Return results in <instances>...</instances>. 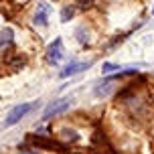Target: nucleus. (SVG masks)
<instances>
[{
    "instance_id": "f257e3e1",
    "label": "nucleus",
    "mask_w": 154,
    "mask_h": 154,
    "mask_svg": "<svg viewBox=\"0 0 154 154\" xmlns=\"http://www.w3.org/2000/svg\"><path fill=\"white\" fill-rule=\"evenodd\" d=\"M71 101H73L71 97H61V100H55L53 103H49V106H47V109L43 112V116H41V120H43V122H49L51 118H55V116L65 114V112L69 109Z\"/></svg>"
},
{
    "instance_id": "f03ea898",
    "label": "nucleus",
    "mask_w": 154,
    "mask_h": 154,
    "mask_svg": "<svg viewBox=\"0 0 154 154\" xmlns=\"http://www.w3.org/2000/svg\"><path fill=\"white\" fill-rule=\"evenodd\" d=\"M32 109V103H20V106H16V108H12L10 112H8L6 120H4V126H14L16 122H20L24 116L29 114Z\"/></svg>"
},
{
    "instance_id": "7ed1b4c3",
    "label": "nucleus",
    "mask_w": 154,
    "mask_h": 154,
    "mask_svg": "<svg viewBox=\"0 0 154 154\" xmlns=\"http://www.w3.org/2000/svg\"><path fill=\"white\" fill-rule=\"evenodd\" d=\"M31 142L37 148H45V150H55V152H61V154H69L67 152V146H63V144L55 142V140H47V138H41V136H31Z\"/></svg>"
},
{
    "instance_id": "20e7f679",
    "label": "nucleus",
    "mask_w": 154,
    "mask_h": 154,
    "mask_svg": "<svg viewBox=\"0 0 154 154\" xmlns=\"http://www.w3.org/2000/svg\"><path fill=\"white\" fill-rule=\"evenodd\" d=\"M45 59H47V63H51V65H57V63L63 59V41L61 38H55L53 43L49 45Z\"/></svg>"
},
{
    "instance_id": "39448f33",
    "label": "nucleus",
    "mask_w": 154,
    "mask_h": 154,
    "mask_svg": "<svg viewBox=\"0 0 154 154\" xmlns=\"http://www.w3.org/2000/svg\"><path fill=\"white\" fill-rule=\"evenodd\" d=\"M91 67V61H81V63H69L65 69L59 73V75L65 79V77H71V75H77V73H81V71H87Z\"/></svg>"
},
{
    "instance_id": "423d86ee",
    "label": "nucleus",
    "mask_w": 154,
    "mask_h": 154,
    "mask_svg": "<svg viewBox=\"0 0 154 154\" xmlns=\"http://www.w3.org/2000/svg\"><path fill=\"white\" fill-rule=\"evenodd\" d=\"M49 10H51V8H49V4H47V2H41V4H38V8H37V12H35V18H32V23L35 24H38V26H47V24H49Z\"/></svg>"
},
{
    "instance_id": "0eeeda50",
    "label": "nucleus",
    "mask_w": 154,
    "mask_h": 154,
    "mask_svg": "<svg viewBox=\"0 0 154 154\" xmlns=\"http://www.w3.org/2000/svg\"><path fill=\"white\" fill-rule=\"evenodd\" d=\"M24 63H26V57L16 53V55H12V57L6 61V65H8V69H10V71H18V69H23V67H24Z\"/></svg>"
},
{
    "instance_id": "6e6552de",
    "label": "nucleus",
    "mask_w": 154,
    "mask_h": 154,
    "mask_svg": "<svg viewBox=\"0 0 154 154\" xmlns=\"http://www.w3.org/2000/svg\"><path fill=\"white\" fill-rule=\"evenodd\" d=\"M59 136H61L65 142H79V134H77L75 130H71V128H63V130L59 132Z\"/></svg>"
},
{
    "instance_id": "1a4fd4ad",
    "label": "nucleus",
    "mask_w": 154,
    "mask_h": 154,
    "mask_svg": "<svg viewBox=\"0 0 154 154\" xmlns=\"http://www.w3.org/2000/svg\"><path fill=\"white\" fill-rule=\"evenodd\" d=\"M12 43V31L6 26H0V47L2 45H10Z\"/></svg>"
},
{
    "instance_id": "9d476101",
    "label": "nucleus",
    "mask_w": 154,
    "mask_h": 154,
    "mask_svg": "<svg viewBox=\"0 0 154 154\" xmlns=\"http://www.w3.org/2000/svg\"><path fill=\"white\" fill-rule=\"evenodd\" d=\"M73 14H75L73 6H63V10H61V23H69L71 18H73Z\"/></svg>"
},
{
    "instance_id": "9b49d317",
    "label": "nucleus",
    "mask_w": 154,
    "mask_h": 154,
    "mask_svg": "<svg viewBox=\"0 0 154 154\" xmlns=\"http://www.w3.org/2000/svg\"><path fill=\"white\" fill-rule=\"evenodd\" d=\"M77 41H79V43H81V45H85V43H87V41H89V32L85 31V26H79V29H77Z\"/></svg>"
},
{
    "instance_id": "f8f14e48",
    "label": "nucleus",
    "mask_w": 154,
    "mask_h": 154,
    "mask_svg": "<svg viewBox=\"0 0 154 154\" xmlns=\"http://www.w3.org/2000/svg\"><path fill=\"white\" fill-rule=\"evenodd\" d=\"M120 69V65H114V63H103V73H109V71Z\"/></svg>"
},
{
    "instance_id": "ddd939ff",
    "label": "nucleus",
    "mask_w": 154,
    "mask_h": 154,
    "mask_svg": "<svg viewBox=\"0 0 154 154\" xmlns=\"http://www.w3.org/2000/svg\"><path fill=\"white\" fill-rule=\"evenodd\" d=\"M152 14H154V4H152Z\"/></svg>"
}]
</instances>
